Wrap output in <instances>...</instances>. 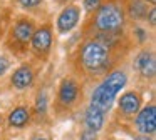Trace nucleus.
Here are the masks:
<instances>
[{"label": "nucleus", "mask_w": 156, "mask_h": 140, "mask_svg": "<svg viewBox=\"0 0 156 140\" xmlns=\"http://www.w3.org/2000/svg\"><path fill=\"white\" fill-rule=\"evenodd\" d=\"M81 62L89 72H102L109 65V48L98 40H89L81 50Z\"/></svg>", "instance_id": "f257e3e1"}, {"label": "nucleus", "mask_w": 156, "mask_h": 140, "mask_svg": "<svg viewBox=\"0 0 156 140\" xmlns=\"http://www.w3.org/2000/svg\"><path fill=\"white\" fill-rule=\"evenodd\" d=\"M124 25V12L116 3H104L96 15V27L101 32H116Z\"/></svg>", "instance_id": "f03ea898"}, {"label": "nucleus", "mask_w": 156, "mask_h": 140, "mask_svg": "<svg viewBox=\"0 0 156 140\" xmlns=\"http://www.w3.org/2000/svg\"><path fill=\"white\" fill-rule=\"evenodd\" d=\"M116 98V93L112 92L109 87H106L104 83H101V85L98 87V88L92 92V97H91V105H94L96 108H99L101 112H108L109 108H111L112 102H114Z\"/></svg>", "instance_id": "7ed1b4c3"}, {"label": "nucleus", "mask_w": 156, "mask_h": 140, "mask_svg": "<svg viewBox=\"0 0 156 140\" xmlns=\"http://www.w3.org/2000/svg\"><path fill=\"white\" fill-rule=\"evenodd\" d=\"M136 125L141 133H154L156 130V107L148 105L138 113L136 117Z\"/></svg>", "instance_id": "20e7f679"}, {"label": "nucleus", "mask_w": 156, "mask_h": 140, "mask_svg": "<svg viewBox=\"0 0 156 140\" xmlns=\"http://www.w3.org/2000/svg\"><path fill=\"white\" fill-rule=\"evenodd\" d=\"M134 67L139 70L143 77L146 78H153L156 72V60H154V53L149 50H143L141 53H138V57L134 58Z\"/></svg>", "instance_id": "39448f33"}, {"label": "nucleus", "mask_w": 156, "mask_h": 140, "mask_svg": "<svg viewBox=\"0 0 156 140\" xmlns=\"http://www.w3.org/2000/svg\"><path fill=\"white\" fill-rule=\"evenodd\" d=\"M79 8L74 5H69L66 7L64 10L61 12V15H59L57 18V28L61 33H67L69 30H72L76 25H77L79 22Z\"/></svg>", "instance_id": "423d86ee"}, {"label": "nucleus", "mask_w": 156, "mask_h": 140, "mask_svg": "<svg viewBox=\"0 0 156 140\" xmlns=\"http://www.w3.org/2000/svg\"><path fill=\"white\" fill-rule=\"evenodd\" d=\"M30 42H32V48H34L35 52H47V50L51 48V45H52L51 28H49L47 25H44L39 30H35V32L32 33Z\"/></svg>", "instance_id": "0eeeda50"}, {"label": "nucleus", "mask_w": 156, "mask_h": 140, "mask_svg": "<svg viewBox=\"0 0 156 140\" xmlns=\"http://www.w3.org/2000/svg\"><path fill=\"white\" fill-rule=\"evenodd\" d=\"M32 82H34V72L29 65L19 67L12 75V85L15 88H27L32 85Z\"/></svg>", "instance_id": "6e6552de"}, {"label": "nucleus", "mask_w": 156, "mask_h": 140, "mask_svg": "<svg viewBox=\"0 0 156 140\" xmlns=\"http://www.w3.org/2000/svg\"><path fill=\"white\" fill-rule=\"evenodd\" d=\"M77 93H79V85L72 78H66L61 83V88H59V100L64 105H71L77 98Z\"/></svg>", "instance_id": "1a4fd4ad"}, {"label": "nucleus", "mask_w": 156, "mask_h": 140, "mask_svg": "<svg viewBox=\"0 0 156 140\" xmlns=\"http://www.w3.org/2000/svg\"><path fill=\"white\" fill-rule=\"evenodd\" d=\"M119 107H121V110L126 115H133V113H136L139 110V107H141V97L136 92L124 93V95L121 97V100H119Z\"/></svg>", "instance_id": "9d476101"}, {"label": "nucleus", "mask_w": 156, "mask_h": 140, "mask_svg": "<svg viewBox=\"0 0 156 140\" xmlns=\"http://www.w3.org/2000/svg\"><path fill=\"white\" fill-rule=\"evenodd\" d=\"M102 125H104V112H101L94 105H91L86 112V127L91 132H98Z\"/></svg>", "instance_id": "9b49d317"}, {"label": "nucleus", "mask_w": 156, "mask_h": 140, "mask_svg": "<svg viewBox=\"0 0 156 140\" xmlns=\"http://www.w3.org/2000/svg\"><path fill=\"white\" fill-rule=\"evenodd\" d=\"M32 33H34V25L29 20H20L19 23H15L14 27V37L19 42L25 43L32 38Z\"/></svg>", "instance_id": "f8f14e48"}, {"label": "nucleus", "mask_w": 156, "mask_h": 140, "mask_svg": "<svg viewBox=\"0 0 156 140\" xmlns=\"http://www.w3.org/2000/svg\"><path fill=\"white\" fill-rule=\"evenodd\" d=\"M126 80L128 78H126L124 72H121V70H114V72H111L108 77H106V80L102 83H104L106 87H109L114 93H118L119 90L126 85Z\"/></svg>", "instance_id": "ddd939ff"}, {"label": "nucleus", "mask_w": 156, "mask_h": 140, "mask_svg": "<svg viewBox=\"0 0 156 140\" xmlns=\"http://www.w3.org/2000/svg\"><path fill=\"white\" fill-rule=\"evenodd\" d=\"M9 122L14 127H24L29 122V110L25 107H17L9 117Z\"/></svg>", "instance_id": "4468645a"}, {"label": "nucleus", "mask_w": 156, "mask_h": 140, "mask_svg": "<svg viewBox=\"0 0 156 140\" xmlns=\"http://www.w3.org/2000/svg\"><path fill=\"white\" fill-rule=\"evenodd\" d=\"M128 12L133 18H143L148 13V5L144 0H131L128 7Z\"/></svg>", "instance_id": "2eb2a0df"}, {"label": "nucleus", "mask_w": 156, "mask_h": 140, "mask_svg": "<svg viewBox=\"0 0 156 140\" xmlns=\"http://www.w3.org/2000/svg\"><path fill=\"white\" fill-rule=\"evenodd\" d=\"M35 108H37V112H45V108H47V95H45V92L39 93Z\"/></svg>", "instance_id": "dca6fc26"}, {"label": "nucleus", "mask_w": 156, "mask_h": 140, "mask_svg": "<svg viewBox=\"0 0 156 140\" xmlns=\"http://www.w3.org/2000/svg\"><path fill=\"white\" fill-rule=\"evenodd\" d=\"M102 5V0H84V7L87 12H94Z\"/></svg>", "instance_id": "f3484780"}, {"label": "nucleus", "mask_w": 156, "mask_h": 140, "mask_svg": "<svg viewBox=\"0 0 156 140\" xmlns=\"http://www.w3.org/2000/svg\"><path fill=\"white\" fill-rule=\"evenodd\" d=\"M19 2H20V5L25 7V8H32V7H37L42 0H19Z\"/></svg>", "instance_id": "a211bd4d"}, {"label": "nucleus", "mask_w": 156, "mask_h": 140, "mask_svg": "<svg viewBox=\"0 0 156 140\" xmlns=\"http://www.w3.org/2000/svg\"><path fill=\"white\" fill-rule=\"evenodd\" d=\"M134 35L138 37V42H141V43L146 40V32L143 28H139V27H136V28H134Z\"/></svg>", "instance_id": "6ab92c4d"}, {"label": "nucleus", "mask_w": 156, "mask_h": 140, "mask_svg": "<svg viewBox=\"0 0 156 140\" xmlns=\"http://www.w3.org/2000/svg\"><path fill=\"white\" fill-rule=\"evenodd\" d=\"M9 68V60L5 57H0V75H4Z\"/></svg>", "instance_id": "aec40b11"}, {"label": "nucleus", "mask_w": 156, "mask_h": 140, "mask_svg": "<svg viewBox=\"0 0 156 140\" xmlns=\"http://www.w3.org/2000/svg\"><path fill=\"white\" fill-rule=\"evenodd\" d=\"M148 18H149V25L156 27V8H154V7L148 12Z\"/></svg>", "instance_id": "412c9836"}, {"label": "nucleus", "mask_w": 156, "mask_h": 140, "mask_svg": "<svg viewBox=\"0 0 156 140\" xmlns=\"http://www.w3.org/2000/svg\"><path fill=\"white\" fill-rule=\"evenodd\" d=\"M81 140H96V132H91V130H86L81 135Z\"/></svg>", "instance_id": "4be33fe9"}, {"label": "nucleus", "mask_w": 156, "mask_h": 140, "mask_svg": "<svg viewBox=\"0 0 156 140\" xmlns=\"http://www.w3.org/2000/svg\"><path fill=\"white\" fill-rule=\"evenodd\" d=\"M134 140H149V138H148V135H139V137H136Z\"/></svg>", "instance_id": "5701e85b"}, {"label": "nucleus", "mask_w": 156, "mask_h": 140, "mask_svg": "<svg viewBox=\"0 0 156 140\" xmlns=\"http://www.w3.org/2000/svg\"><path fill=\"white\" fill-rule=\"evenodd\" d=\"M32 140H49L47 137H42V135H37V137H34Z\"/></svg>", "instance_id": "b1692460"}, {"label": "nucleus", "mask_w": 156, "mask_h": 140, "mask_svg": "<svg viewBox=\"0 0 156 140\" xmlns=\"http://www.w3.org/2000/svg\"><path fill=\"white\" fill-rule=\"evenodd\" d=\"M144 2H149L151 5H154V3H156V0H144Z\"/></svg>", "instance_id": "393cba45"}, {"label": "nucleus", "mask_w": 156, "mask_h": 140, "mask_svg": "<svg viewBox=\"0 0 156 140\" xmlns=\"http://www.w3.org/2000/svg\"><path fill=\"white\" fill-rule=\"evenodd\" d=\"M59 2H67V0H59Z\"/></svg>", "instance_id": "a878e982"}]
</instances>
